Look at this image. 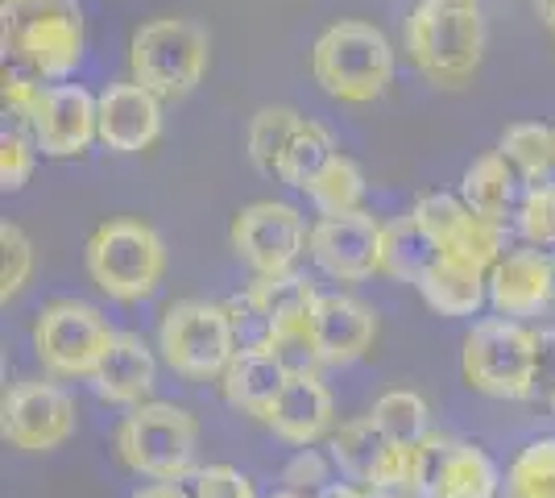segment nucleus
I'll return each instance as SVG.
<instances>
[{
	"instance_id": "9b49d317",
	"label": "nucleus",
	"mask_w": 555,
	"mask_h": 498,
	"mask_svg": "<svg viewBox=\"0 0 555 498\" xmlns=\"http://www.w3.org/2000/svg\"><path fill=\"white\" fill-rule=\"evenodd\" d=\"M415 495L502 498V474L481 445L431 432L423 445H415Z\"/></svg>"
},
{
	"instance_id": "2f4dec72",
	"label": "nucleus",
	"mask_w": 555,
	"mask_h": 498,
	"mask_svg": "<svg viewBox=\"0 0 555 498\" xmlns=\"http://www.w3.org/2000/svg\"><path fill=\"white\" fill-rule=\"evenodd\" d=\"M307 200L315 204V213L320 216L361 213V200H365V175H361V166L340 154V158H336V163L327 166L324 175L307 188Z\"/></svg>"
},
{
	"instance_id": "393cba45",
	"label": "nucleus",
	"mask_w": 555,
	"mask_h": 498,
	"mask_svg": "<svg viewBox=\"0 0 555 498\" xmlns=\"http://www.w3.org/2000/svg\"><path fill=\"white\" fill-rule=\"evenodd\" d=\"M440 258V241L427 233V225L415 213L398 216L382 229V274H390L393 283L418 286Z\"/></svg>"
},
{
	"instance_id": "c9c22d12",
	"label": "nucleus",
	"mask_w": 555,
	"mask_h": 498,
	"mask_svg": "<svg viewBox=\"0 0 555 498\" xmlns=\"http://www.w3.org/2000/svg\"><path fill=\"white\" fill-rule=\"evenodd\" d=\"M34 158H38L34 133L4 120V133H0V188L22 191L29 183V175H34Z\"/></svg>"
},
{
	"instance_id": "473e14b6",
	"label": "nucleus",
	"mask_w": 555,
	"mask_h": 498,
	"mask_svg": "<svg viewBox=\"0 0 555 498\" xmlns=\"http://www.w3.org/2000/svg\"><path fill=\"white\" fill-rule=\"evenodd\" d=\"M34 274V241L25 238L22 225H0V299H17Z\"/></svg>"
},
{
	"instance_id": "a18cd8bd",
	"label": "nucleus",
	"mask_w": 555,
	"mask_h": 498,
	"mask_svg": "<svg viewBox=\"0 0 555 498\" xmlns=\"http://www.w3.org/2000/svg\"><path fill=\"white\" fill-rule=\"evenodd\" d=\"M370 498H406L402 490H370Z\"/></svg>"
},
{
	"instance_id": "e433bc0d",
	"label": "nucleus",
	"mask_w": 555,
	"mask_h": 498,
	"mask_svg": "<svg viewBox=\"0 0 555 498\" xmlns=\"http://www.w3.org/2000/svg\"><path fill=\"white\" fill-rule=\"evenodd\" d=\"M332 457H324V452L315 449H299L291 461H286V470H282V482H286V490H299V495L315 498L324 495L327 486H332Z\"/></svg>"
},
{
	"instance_id": "f03ea898",
	"label": "nucleus",
	"mask_w": 555,
	"mask_h": 498,
	"mask_svg": "<svg viewBox=\"0 0 555 498\" xmlns=\"http://www.w3.org/2000/svg\"><path fill=\"white\" fill-rule=\"evenodd\" d=\"M83 266L108 299L138 304L150 299L166 274V245L154 225L138 216H116L95 229L83 245Z\"/></svg>"
},
{
	"instance_id": "72a5a7b5",
	"label": "nucleus",
	"mask_w": 555,
	"mask_h": 498,
	"mask_svg": "<svg viewBox=\"0 0 555 498\" xmlns=\"http://www.w3.org/2000/svg\"><path fill=\"white\" fill-rule=\"evenodd\" d=\"M514 229L522 233V241L531 250H543L555 258V191L552 188H527L518 216H514Z\"/></svg>"
},
{
	"instance_id": "aec40b11",
	"label": "nucleus",
	"mask_w": 555,
	"mask_h": 498,
	"mask_svg": "<svg viewBox=\"0 0 555 498\" xmlns=\"http://www.w3.org/2000/svg\"><path fill=\"white\" fill-rule=\"evenodd\" d=\"M266 427L274 432L278 440L295 445V449H311L324 436H332L336 432V404H332V391L320 382V374L286 379L282 395H278L270 416H266Z\"/></svg>"
},
{
	"instance_id": "ea45409f",
	"label": "nucleus",
	"mask_w": 555,
	"mask_h": 498,
	"mask_svg": "<svg viewBox=\"0 0 555 498\" xmlns=\"http://www.w3.org/2000/svg\"><path fill=\"white\" fill-rule=\"evenodd\" d=\"M270 349H274V357L286 366L291 379H295V374H315V370H320V354H315V345H311L307 324H302V329H291V332H278Z\"/></svg>"
},
{
	"instance_id": "79ce46f5",
	"label": "nucleus",
	"mask_w": 555,
	"mask_h": 498,
	"mask_svg": "<svg viewBox=\"0 0 555 498\" xmlns=\"http://www.w3.org/2000/svg\"><path fill=\"white\" fill-rule=\"evenodd\" d=\"M133 498H191V495H186L179 482H150V486H141Z\"/></svg>"
},
{
	"instance_id": "c85d7f7f",
	"label": "nucleus",
	"mask_w": 555,
	"mask_h": 498,
	"mask_svg": "<svg viewBox=\"0 0 555 498\" xmlns=\"http://www.w3.org/2000/svg\"><path fill=\"white\" fill-rule=\"evenodd\" d=\"M502 154L509 158V166L522 175L527 188H543L547 183V170L555 158V125L543 120H518L502 133Z\"/></svg>"
},
{
	"instance_id": "f3484780",
	"label": "nucleus",
	"mask_w": 555,
	"mask_h": 498,
	"mask_svg": "<svg viewBox=\"0 0 555 498\" xmlns=\"http://www.w3.org/2000/svg\"><path fill=\"white\" fill-rule=\"evenodd\" d=\"M307 332H311V345L320 354V366H352L373 349L377 316L357 295L320 291L315 308L307 316Z\"/></svg>"
},
{
	"instance_id": "9d476101",
	"label": "nucleus",
	"mask_w": 555,
	"mask_h": 498,
	"mask_svg": "<svg viewBox=\"0 0 555 498\" xmlns=\"http://www.w3.org/2000/svg\"><path fill=\"white\" fill-rule=\"evenodd\" d=\"M307 241H311V229L302 213L282 200H257L232 220V250L254 270V279L295 270V261L307 254Z\"/></svg>"
},
{
	"instance_id": "6ab92c4d",
	"label": "nucleus",
	"mask_w": 555,
	"mask_h": 498,
	"mask_svg": "<svg viewBox=\"0 0 555 498\" xmlns=\"http://www.w3.org/2000/svg\"><path fill=\"white\" fill-rule=\"evenodd\" d=\"M163 133V100L138 79H120L100 92V142L113 154H141Z\"/></svg>"
},
{
	"instance_id": "58836bf2",
	"label": "nucleus",
	"mask_w": 555,
	"mask_h": 498,
	"mask_svg": "<svg viewBox=\"0 0 555 498\" xmlns=\"http://www.w3.org/2000/svg\"><path fill=\"white\" fill-rule=\"evenodd\" d=\"M531 404L555 411V329H539V332H534Z\"/></svg>"
},
{
	"instance_id": "1a4fd4ad",
	"label": "nucleus",
	"mask_w": 555,
	"mask_h": 498,
	"mask_svg": "<svg viewBox=\"0 0 555 498\" xmlns=\"http://www.w3.org/2000/svg\"><path fill=\"white\" fill-rule=\"evenodd\" d=\"M327 457L336 461V470L365 486V490H402L415 495V449H398L382 427L373 424V416L345 420L327 436Z\"/></svg>"
},
{
	"instance_id": "b1692460",
	"label": "nucleus",
	"mask_w": 555,
	"mask_h": 498,
	"mask_svg": "<svg viewBox=\"0 0 555 498\" xmlns=\"http://www.w3.org/2000/svg\"><path fill=\"white\" fill-rule=\"evenodd\" d=\"M418 295L440 316H477L489 299V266L443 254L436 270L418 283Z\"/></svg>"
},
{
	"instance_id": "a878e982",
	"label": "nucleus",
	"mask_w": 555,
	"mask_h": 498,
	"mask_svg": "<svg viewBox=\"0 0 555 498\" xmlns=\"http://www.w3.org/2000/svg\"><path fill=\"white\" fill-rule=\"evenodd\" d=\"M245 291L254 295L257 308L270 316V324H274V336H278V332L302 329V324H307V316H311V308H315V299H320L315 283H311L307 274H299V270L254 279V283L245 286Z\"/></svg>"
},
{
	"instance_id": "7c9ffc66",
	"label": "nucleus",
	"mask_w": 555,
	"mask_h": 498,
	"mask_svg": "<svg viewBox=\"0 0 555 498\" xmlns=\"http://www.w3.org/2000/svg\"><path fill=\"white\" fill-rule=\"evenodd\" d=\"M302 125V117L286 104H274V108H261L254 120H249V158L261 175L278 179V166H282V154L295 138V129Z\"/></svg>"
},
{
	"instance_id": "c756f323",
	"label": "nucleus",
	"mask_w": 555,
	"mask_h": 498,
	"mask_svg": "<svg viewBox=\"0 0 555 498\" xmlns=\"http://www.w3.org/2000/svg\"><path fill=\"white\" fill-rule=\"evenodd\" d=\"M502 498H555V436H539L509 461Z\"/></svg>"
},
{
	"instance_id": "4be33fe9",
	"label": "nucleus",
	"mask_w": 555,
	"mask_h": 498,
	"mask_svg": "<svg viewBox=\"0 0 555 498\" xmlns=\"http://www.w3.org/2000/svg\"><path fill=\"white\" fill-rule=\"evenodd\" d=\"M522 195H527V183H522V175L509 166V158L502 154V150L481 154L477 163L464 170V179H461L464 204L481 216V220L502 225V229H506V220L518 216Z\"/></svg>"
},
{
	"instance_id": "37998d69",
	"label": "nucleus",
	"mask_w": 555,
	"mask_h": 498,
	"mask_svg": "<svg viewBox=\"0 0 555 498\" xmlns=\"http://www.w3.org/2000/svg\"><path fill=\"white\" fill-rule=\"evenodd\" d=\"M315 498H370V490L357 486V482H332L324 495H315Z\"/></svg>"
},
{
	"instance_id": "5701e85b",
	"label": "nucleus",
	"mask_w": 555,
	"mask_h": 498,
	"mask_svg": "<svg viewBox=\"0 0 555 498\" xmlns=\"http://www.w3.org/2000/svg\"><path fill=\"white\" fill-rule=\"evenodd\" d=\"M286 379L291 374H286V366L274 357V349H249V354L232 357V366L224 370V379H220V395L236 411H245L254 420H266L274 399L282 395Z\"/></svg>"
},
{
	"instance_id": "4468645a",
	"label": "nucleus",
	"mask_w": 555,
	"mask_h": 498,
	"mask_svg": "<svg viewBox=\"0 0 555 498\" xmlns=\"http://www.w3.org/2000/svg\"><path fill=\"white\" fill-rule=\"evenodd\" d=\"M382 220H373L365 208L348 216H320L311 225L307 254L336 283H365L382 274Z\"/></svg>"
},
{
	"instance_id": "f8f14e48",
	"label": "nucleus",
	"mask_w": 555,
	"mask_h": 498,
	"mask_svg": "<svg viewBox=\"0 0 555 498\" xmlns=\"http://www.w3.org/2000/svg\"><path fill=\"white\" fill-rule=\"evenodd\" d=\"M4 42L17 50V59L38 79H67L83 59L79 4L42 9V13H29V17H9L4 13Z\"/></svg>"
},
{
	"instance_id": "423d86ee",
	"label": "nucleus",
	"mask_w": 555,
	"mask_h": 498,
	"mask_svg": "<svg viewBox=\"0 0 555 498\" xmlns=\"http://www.w3.org/2000/svg\"><path fill=\"white\" fill-rule=\"evenodd\" d=\"M464 382L489 399H514L531 404L534 374V332L506 316L477 320L461 349Z\"/></svg>"
},
{
	"instance_id": "c03bdc74",
	"label": "nucleus",
	"mask_w": 555,
	"mask_h": 498,
	"mask_svg": "<svg viewBox=\"0 0 555 498\" xmlns=\"http://www.w3.org/2000/svg\"><path fill=\"white\" fill-rule=\"evenodd\" d=\"M534 13L547 25V34H555V0H534Z\"/></svg>"
},
{
	"instance_id": "4c0bfd02",
	"label": "nucleus",
	"mask_w": 555,
	"mask_h": 498,
	"mask_svg": "<svg viewBox=\"0 0 555 498\" xmlns=\"http://www.w3.org/2000/svg\"><path fill=\"white\" fill-rule=\"evenodd\" d=\"M195 498H257L254 477L232 470V465H204L195 470Z\"/></svg>"
},
{
	"instance_id": "6e6552de",
	"label": "nucleus",
	"mask_w": 555,
	"mask_h": 498,
	"mask_svg": "<svg viewBox=\"0 0 555 498\" xmlns=\"http://www.w3.org/2000/svg\"><path fill=\"white\" fill-rule=\"evenodd\" d=\"M113 341L104 311L83 299H54L34 320V354L50 379H92Z\"/></svg>"
},
{
	"instance_id": "2eb2a0df",
	"label": "nucleus",
	"mask_w": 555,
	"mask_h": 498,
	"mask_svg": "<svg viewBox=\"0 0 555 498\" xmlns=\"http://www.w3.org/2000/svg\"><path fill=\"white\" fill-rule=\"evenodd\" d=\"M29 133L47 158H79L100 142V95L79 84H50L29 117Z\"/></svg>"
},
{
	"instance_id": "49530a36",
	"label": "nucleus",
	"mask_w": 555,
	"mask_h": 498,
	"mask_svg": "<svg viewBox=\"0 0 555 498\" xmlns=\"http://www.w3.org/2000/svg\"><path fill=\"white\" fill-rule=\"evenodd\" d=\"M270 498H307V495H299V490H286V486H282V490H274Z\"/></svg>"
},
{
	"instance_id": "f257e3e1",
	"label": "nucleus",
	"mask_w": 555,
	"mask_h": 498,
	"mask_svg": "<svg viewBox=\"0 0 555 498\" xmlns=\"http://www.w3.org/2000/svg\"><path fill=\"white\" fill-rule=\"evenodd\" d=\"M402 47L418 72L440 88L468 84L486 59L481 4H436L418 0L402 25Z\"/></svg>"
},
{
	"instance_id": "dca6fc26",
	"label": "nucleus",
	"mask_w": 555,
	"mask_h": 498,
	"mask_svg": "<svg viewBox=\"0 0 555 498\" xmlns=\"http://www.w3.org/2000/svg\"><path fill=\"white\" fill-rule=\"evenodd\" d=\"M411 213L427 225V233L440 241V250H443V254H452V258L481 261V266H489V270H493V261L502 258V254H509V250H506V229H502V225H489V220H481V216L464 204L461 195L427 191V195H418Z\"/></svg>"
},
{
	"instance_id": "de8ad7c7",
	"label": "nucleus",
	"mask_w": 555,
	"mask_h": 498,
	"mask_svg": "<svg viewBox=\"0 0 555 498\" xmlns=\"http://www.w3.org/2000/svg\"><path fill=\"white\" fill-rule=\"evenodd\" d=\"M543 188H552V191H555V158H552V170H547V183H543Z\"/></svg>"
},
{
	"instance_id": "412c9836",
	"label": "nucleus",
	"mask_w": 555,
	"mask_h": 498,
	"mask_svg": "<svg viewBox=\"0 0 555 498\" xmlns=\"http://www.w3.org/2000/svg\"><path fill=\"white\" fill-rule=\"evenodd\" d=\"M158 382V361L138 332H116L113 349L104 354L100 370L92 374L95 395L116 407H141V399Z\"/></svg>"
},
{
	"instance_id": "f704fd0d",
	"label": "nucleus",
	"mask_w": 555,
	"mask_h": 498,
	"mask_svg": "<svg viewBox=\"0 0 555 498\" xmlns=\"http://www.w3.org/2000/svg\"><path fill=\"white\" fill-rule=\"evenodd\" d=\"M224 316H229L232 341H236V354H249V349H270L274 345V324L270 316L257 308L249 291H236L224 299Z\"/></svg>"
},
{
	"instance_id": "ddd939ff",
	"label": "nucleus",
	"mask_w": 555,
	"mask_h": 498,
	"mask_svg": "<svg viewBox=\"0 0 555 498\" xmlns=\"http://www.w3.org/2000/svg\"><path fill=\"white\" fill-rule=\"evenodd\" d=\"M0 432L13 449L50 452L75 432V399L59 382H17L0 407Z\"/></svg>"
},
{
	"instance_id": "bb28decb",
	"label": "nucleus",
	"mask_w": 555,
	"mask_h": 498,
	"mask_svg": "<svg viewBox=\"0 0 555 498\" xmlns=\"http://www.w3.org/2000/svg\"><path fill=\"white\" fill-rule=\"evenodd\" d=\"M336 158H340V150H336L332 129L320 125V120L302 117V125L295 129L291 145H286V154H282L278 183H286V188H295V191H307Z\"/></svg>"
},
{
	"instance_id": "cd10ccee",
	"label": "nucleus",
	"mask_w": 555,
	"mask_h": 498,
	"mask_svg": "<svg viewBox=\"0 0 555 498\" xmlns=\"http://www.w3.org/2000/svg\"><path fill=\"white\" fill-rule=\"evenodd\" d=\"M370 416L398 449H415V445H423L431 436V407H427V399L418 391H406V386L386 391L370 407Z\"/></svg>"
},
{
	"instance_id": "a19ab883",
	"label": "nucleus",
	"mask_w": 555,
	"mask_h": 498,
	"mask_svg": "<svg viewBox=\"0 0 555 498\" xmlns=\"http://www.w3.org/2000/svg\"><path fill=\"white\" fill-rule=\"evenodd\" d=\"M9 17H29V13H42V9H63V4H75V0H0Z\"/></svg>"
},
{
	"instance_id": "0eeeda50",
	"label": "nucleus",
	"mask_w": 555,
	"mask_h": 498,
	"mask_svg": "<svg viewBox=\"0 0 555 498\" xmlns=\"http://www.w3.org/2000/svg\"><path fill=\"white\" fill-rule=\"evenodd\" d=\"M158 349L163 361L191 382L224 379V370L236 357V341H232L229 316L224 304H208V299H175L163 311L158 324Z\"/></svg>"
},
{
	"instance_id": "09e8293b",
	"label": "nucleus",
	"mask_w": 555,
	"mask_h": 498,
	"mask_svg": "<svg viewBox=\"0 0 555 498\" xmlns=\"http://www.w3.org/2000/svg\"><path fill=\"white\" fill-rule=\"evenodd\" d=\"M436 4H477V0H436Z\"/></svg>"
},
{
	"instance_id": "7ed1b4c3",
	"label": "nucleus",
	"mask_w": 555,
	"mask_h": 498,
	"mask_svg": "<svg viewBox=\"0 0 555 498\" xmlns=\"http://www.w3.org/2000/svg\"><path fill=\"white\" fill-rule=\"evenodd\" d=\"M311 75L332 100L370 104L390 88L393 47L370 22H336L311 47Z\"/></svg>"
},
{
	"instance_id": "a211bd4d",
	"label": "nucleus",
	"mask_w": 555,
	"mask_h": 498,
	"mask_svg": "<svg viewBox=\"0 0 555 498\" xmlns=\"http://www.w3.org/2000/svg\"><path fill=\"white\" fill-rule=\"evenodd\" d=\"M555 299V258L543 250H509L489 270V304L506 320L539 316Z\"/></svg>"
},
{
	"instance_id": "20e7f679",
	"label": "nucleus",
	"mask_w": 555,
	"mask_h": 498,
	"mask_svg": "<svg viewBox=\"0 0 555 498\" xmlns=\"http://www.w3.org/2000/svg\"><path fill=\"white\" fill-rule=\"evenodd\" d=\"M211 63L208 29L191 17H154L133 34L129 42V72L141 88L158 100H183L191 95Z\"/></svg>"
},
{
	"instance_id": "39448f33",
	"label": "nucleus",
	"mask_w": 555,
	"mask_h": 498,
	"mask_svg": "<svg viewBox=\"0 0 555 498\" xmlns=\"http://www.w3.org/2000/svg\"><path fill=\"white\" fill-rule=\"evenodd\" d=\"M116 452L133 474L154 482H183L195 477L199 424L179 404H141L116 427Z\"/></svg>"
}]
</instances>
